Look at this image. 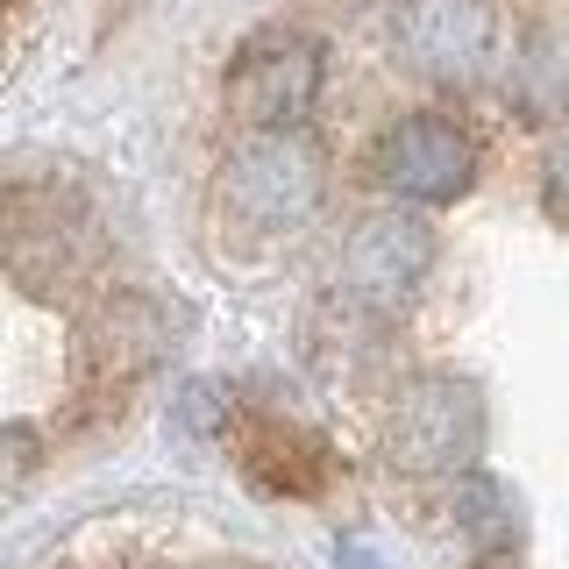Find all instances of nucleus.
Instances as JSON below:
<instances>
[{"label": "nucleus", "mask_w": 569, "mask_h": 569, "mask_svg": "<svg viewBox=\"0 0 569 569\" xmlns=\"http://www.w3.org/2000/svg\"><path fill=\"white\" fill-rule=\"evenodd\" d=\"M328 200V150L313 129H249L221 164V207L257 236H292Z\"/></svg>", "instance_id": "1"}, {"label": "nucleus", "mask_w": 569, "mask_h": 569, "mask_svg": "<svg viewBox=\"0 0 569 569\" xmlns=\"http://www.w3.org/2000/svg\"><path fill=\"white\" fill-rule=\"evenodd\" d=\"M485 441V391L470 378H420L391 406L385 456L399 477H462Z\"/></svg>", "instance_id": "2"}, {"label": "nucleus", "mask_w": 569, "mask_h": 569, "mask_svg": "<svg viewBox=\"0 0 569 569\" xmlns=\"http://www.w3.org/2000/svg\"><path fill=\"white\" fill-rule=\"evenodd\" d=\"M328 58L307 29H257L228 64V107L249 129H307Z\"/></svg>", "instance_id": "3"}, {"label": "nucleus", "mask_w": 569, "mask_h": 569, "mask_svg": "<svg viewBox=\"0 0 569 569\" xmlns=\"http://www.w3.org/2000/svg\"><path fill=\"white\" fill-rule=\"evenodd\" d=\"M399 50L435 86H485L498 71V50H506L498 0H406Z\"/></svg>", "instance_id": "4"}, {"label": "nucleus", "mask_w": 569, "mask_h": 569, "mask_svg": "<svg viewBox=\"0 0 569 569\" xmlns=\"http://www.w3.org/2000/svg\"><path fill=\"white\" fill-rule=\"evenodd\" d=\"M378 178L406 207H449L477 178V142L449 114H399L378 136Z\"/></svg>", "instance_id": "5"}, {"label": "nucleus", "mask_w": 569, "mask_h": 569, "mask_svg": "<svg viewBox=\"0 0 569 569\" xmlns=\"http://www.w3.org/2000/svg\"><path fill=\"white\" fill-rule=\"evenodd\" d=\"M427 263H435V228L420 221L413 207H391V213H370V221L349 228L342 242V284L356 307H406L420 292Z\"/></svg>", "instance_id": "6"}, {"label": "nucleus", "mask_w": 569, "mask_h": 569, "mask_svg": "<svg viewBox=\"0 0 569 569\" xmlns=\"http://www.w3.org/2000/svg\"><path fill=\"white\" fill-rule=\"evenodd\" d=\"M236 456L271 498H313L328 485V449L292 420H236Z\"/></svg>", "instance_id": "7"}, {"label": "nucleus", "mask_w": 569, "mask_h": 569, "mask_svg": "<svg viewBox=\"0 0 569 569\" xmlns=\"http://www.w3.org/2000/svg\"><path fill=\"white\" fill-rule=\"evenodd\" d=\"M512 100H520V114H556L569 100V36H533L512 71Z\"/></svg>", "instance_id": "8"}, {"label": "nucleus", "mask_w": 569, "mask_h": 569, "mask_svg": "<svg viewBox=\"0 0 569 569\" xmlns=\"http://www.w3.org/2000/svg\"><path fill=\"white\" fill-rule=\"evenodd\" d=\"M462 533H470L477 548H491V556L512 548V506L491 477H462Z\"/></svg>", "instance_id": "9"}, {"label": "nucleus", "mask_w": 569, "mask_h": 569, "mask_svg": "<svg viewBox=\"0 0 569 569\" xmlns=\"http://www.w3.org/2000/svg\"><path fill=\"white\" fill-rule=\"evenodd\" d=\"M36 477V435L29 427H0V498L22 491Z\"/></svg>", "instance_id": "10"}, {"label": "nucleus", "mask_w": 569, "mask_h": 569, "mask_svg": "<svg viewBox=\"0 0 569 569\" xmlns=\"http://www.w3.org/2000/svg\"><path fill=\"white\" fill-rule=\"evenodd\" d=\"M541 192H548V207H556V213H569V136H556V150H548Z\"/></svg>", "instance_id": "11"}, {"label": "nucleus", "mask_w": 569, "mask_h": 569, "mask_svg": "<svg viewBox=\"0 0 569 569\" xmlns=\"http://www.w3.org/2000/svg\"><path fill=\"white\" fill-rule=\"evenodd\" d=\"M342 569H378V556H370L363 541H342Z\"/></svg>", "instance_id": "12"}, {"label": "nucleus", "mask_w": 569, "mask_h": 569, "mask_svg": "<svg viewBox=\"0 0 569 569\" xmlns=\"http://www.w3.org/2000/svg\"><path fill=\"white\" fill-rule=\"evenodd\" d=\"M200 569H257V562H236V556H221V562H200Z\"/></svg>", "instance_id": "13"}, {"label": "nucleus", "mask_w": 569, "mask_h": 569, "mask_svg": "<svg viewBox=\"0 0 569 569\" xmlns=\"http://www.w3.org/2000/svg\"><path fill=\"white\" fill-rule=\"evenodd\" d=\"M0 236H8V207H0Z\"/></svg>", "instance_id": "14"}]
</instances>
